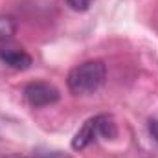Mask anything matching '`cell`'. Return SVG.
I'll return each mask as SVG.
<instances>
[{"label": "cell", "mask_w": 158, "mask_h": 158, "mask_svg": "<svg viewBox=\"0 0 158 158\" xmlns=\"http://www.w3.org/2000/svg\"><path fill=\"white\" fill-rule=\"evenodd\" d=\"M107 79V64L99 59L85 61L74 66L66 77V85L72 94L76 96H88L98 92Z\"/></svg>", "instance_id": "1"}, {"label": "cell", "mask_w": 158, "mask_h": 158, "mask_svg": "<svg viewBox=\"0 0 158 158\" xmlns=\"http://www.w3.org/2000/svg\"><path fill=\"white\" fill-rule=\"evenodd\" d=\"M99 136L105 140H114L118 136L116 121L110 114H98V116H92L86 119L83 123V127L76 132V136L72 138V149L83 151L90 143H94Z\"/></svg>", "instance_id": "2"}, {"label": "cell", "mask_w": 158, "mask_h": 158, "mask_svg": "<svg viewBox=\"0 0 158 158\" xmlns=\"http://www.w3.org/2000/svg\"><path fill=\"white\" fill-rule=\"evenodd\" d=\"M24 98L31 107L40 109V107H48V105L57 103L61 94L53 85H50L46 81H33V83H28L24 86Z\"/></svg>", "instance_id": "3"}, {"label": "cell", "mask_w": 158, "mask_h": 158, "mask_svg": "<svg viewBox=\"0 0 158 158\" xmlns=\"http://www.w3.org/2000/svg\"><path fill=\"white\" fill-rule=\"evenodd\" d=\"M0 63L13 70H28L33 64V59L24 48L11 42H4L0 44Z\"/></svg>", "instance_id": "4"}, {"label": "cell", "mask_w": 158, "mask_h": 158, "mask_svg": "<svg viewBox=\"0 0 158 158\" xmlns=\"http://www.w3.org/2000/svg\"><path fill=\"white\" fill-rule=\"evenodd\" d=\"M17 33V22L9 15H0V44L9 42Z\"/></svg>", "instance_id": "5"}, {"label": "cell", "mask_w": 158, "mask_h": 158, "mask_svg": "<svg viewBox=\"0 0 158 158\" xmlns=\"http://www.w3.org/2000/svg\"><path fill=\"white\" fill-rule=\"evenodd\" d=\"M92 2H94V0H66V4L70 6V9L79 11V13L86 11V9L92 6Z\"/></svg>", "instance_id": "6"}, {"label": "cell", "mask_w": 158, "mask_h": 158, "mask_svg": "<svg viewBox=\"0 0 158 158\" xmlns=\"http://www.w3.org/2000/svg\"><path fill=\"white\" fill-rule=\"evenodd\" d=\"M149 132L153 136V140L158 143V118H153L149 119Z\"/></svg>", "instance_id": "7"}, {"label": "cell", "mask_w": 158, "mask_h": 158, "mask_svg": "<svg viewBox=\"0 0 158 158\" xmlns=\"http://www.w3.org/2000/svg\"><path fill=\"white\" fill-rule=\"evenodd\" d=\"M37 158H66V156H63L61 153H40Z\"/></svg>", "instance_id": "8"}, {"label": "cell", "mask_w": 158, "mask_h": 158, "mask_svg": "<svg viewBox=\"0 0 158 158\" xmlns=\"http://www.w3.org/2000/svg\"><path fill=\"white\" fill-rule=\"evenodd\" d=\"M4 158H26V156H20V155H9V156H4Z\"/></svg>", "instance_id": "9"}]
</instances>
